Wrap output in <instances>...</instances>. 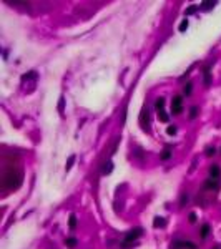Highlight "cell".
I'll use <instances>...</instances> for the list:
<instances>
[{"label":"cell","mask_w":221,"mask_h":249,"mask_svg":"<svg viewBox=\"0 0 221 249\" xmlns=\"http://www.w3.org/2000/svg\"><path fill=\"white\" fill-rule=\"evenodd\" d=\"M171 249H198L195 243H190V241H175L171 244Z\"/></svg>","instance_id":"7a4b0ae2"},{"label":"cell","mask_w":221,"mask_h":249,"mask_svg":"<svg viewBox=\"0 0 221 249\" xmlns=\"http://www.w3.org/2000/svg\"><path fill=\"white\" fill-rule=\"evenodd\" d=\"M158 118H160V121H168L170 120V116L166 115L165 111H158Z\"/></svg>","instance_id":"2e32d148"},{"label":"cell","mask_w":221,"mask_h":249,"mask_svg":"<svg viewBox=\"0 0 221 249\" xmlns=\"http://www.w3.org/2000/svg\"><path fill=\"white\" fill-rule=\"evenodd\" d=\"M166 133L168 134H176V126H168V128H166Z\"/></svg>","instance_id":"7402d4cb"},{"label":"cell","mask_w":221,"mask_h":249,"mask_svg":"<svg viewBox=\"0 0 221 249\" xmlns=\"http://www.w3.org/2000/svg\"><path fill=\"white\" fill-rule=\"evenodd\" d=\"M68 226H70L72 229H75V228H77V216H75V214H70V219H68Z\"/></svg>","instance_id":"9c48e42d"},{"label":"cell","mask_w":221,"mask_h":249,"mask_svg":"<svg viewBox=\"0 0 221 249\" xmlns=\"http://www.w3.org/2000/svg\"><path fill=\"white\" fill-rule=\"evenodd\" d=\"M195 12H196V7H190V9L186 10V14L190 15V14H195Z\"/></svg>","instance_id":"d4e9b609"},{"label":"cell","mask_w":221,"mask_h":249,"mask_svg":"<svg viewBox=\"0 0 221 249\" xmlns=\"http://www.w3.org/2000/svg\"><path fill=\"white\" fill-rule=\"evenodd\" d=\"M181 101H183L181 96H175V98H173V105H171V113H173V115H180V113L183 111Z\"/></svg>","instance_id":"3957f363"},{"label":"cell","mask_w":221,"mask_h":249,"mask_svg":"<svg viewBox=\"0 0 221 249\" xmlns=\"http://www.w3.org/2000/svg\"><path fill=\"white\" fill-rule=\"evenodd\" d=\"M196 115H198V108H196V107H193V108L190 110V118H191V120H195V118H196Z\"/></svg>","instance_id":"e0dca14e"},{"label":"cell","mask_w":221,"mask_h":249,"mask_svg":"<svg viewBox=\"0 0 221 249\" xmlns=\"http://www.w3.org/2000/svg\"><path fill=\"white\" fill-rule=\"evenodd\" d=\"M170 156H171V151H170V148H166L165 151L161 153V160L166 161V160H170Z\"/></svg>","instance_id":"5bb4252c"},{"label":"cell","mask_w":221,"mask_h":249,"mask_svg":"<svg viewBox=\"0 0 221 249\" xmlns=\"http://www.w3.org/2000/svg\"><path fill=\"white\" fill-rule=\"evenodd\" d=\"M190 223H191V224H195V223H196V214H195V213H191V214H190Z\"/></svg>","instance_id":"603a6c76"},{"label":"cell","mask_w":221,"mask_h":249,"mask_svg":"<svg viewBox=\"0 0 221 249\" xmlns=\"http://www.w3.org/2000/svg\"><path fill=\"white\" fill-rule=\"evenodd\" d=\"M188 201H190V198H188V194H181V199H180V204H181V206H185Z\"/></svg>","instance_id":"ac0fdd59"},{"label":"cell","mask_w":221,"mask_h":249,"mask_svg":"<svg viewBox=\"0 0 221 249\" xmlns=\"http://www.w3.org/2000/svg\"><path fill=\"white\" fill-rule=\"evenodd\" d=\"M186 28H188V20H183V22H181V25L178 27V30H180V32H185Z\"/></svg>","instance_id":"ffe728a7"},{"label":"cell","mask_w":221,"mask_h":249,"mask_svg":"<svg viewBox=\"0 0 221 249\" xmlns=\"http://www.w3.org/2000/svg\"><path fill=\"white\" fill-rule=\"evenodd\" d=\"M213 249H221V247H213Z\"/></svg>","instance_id":"484cf974"},{"label":"cell","mask_w":221,"mask_h":249,"mask_svg":"<svg viewBox=\"0 0 221 249\" xmlns=\"http://www.w3.org/2000/svg\"><path fill=\"white\" fill-rule=\"evenodd\" d=\"M219 174H221V169H219V166H211L210 168V176L213 178V179H218L219 178Z\"/></svg>","instance_id":"5b68a950"},{"label":"cell","mask_w":221,"mask_h":249,"mask_svg":"<svg viewBox=\"0 0 221 249\" xmlns=\"http://www.w3.org/2000/svg\"><path fill=\"white\" fill-rule=\"evenodd\" d=\"M65 244H67L68 247H75L77 246V239L75 238H67L65 239Z\"/></svg>","instance_id":"7c38bea8"},{"label":"cell","mask_w":221,"mask_h":249,"mask_svg":"<svg viewBox=\"0 0 221 249\" xmlns=\"http://www.w3.org/2000/svg\"><path fill=\"white\" fill-rule=\"evenodd\" d=\"M215 153H216V150L213 146H208L206 148V156H215Z\"/></svg>","instance_id":"d6986e66"},{"label":"cell","mask_w":221,"mask_h":249,"mask_svg":"<svg viewBox=\"0 0 221 249\" xmlns=\"http://www.w3.org/2000/svg\"><path fill=\"white\" fill-rule=\"evenodd\" d=\"M191 90H193V85H191V83H186L185 87H183V93H185V95L188 96V95H191Z\"/></svg>","instance_id":"4fadbf2b"},{"label":"cell","mask_w":221,"mask_h":249,"mask_svg":"<svg viewBox=\"0 0 221 249\" xmlns=\"http://www.w3.org/2000/svg\"><path fill=\"white\" fill-rule=\"evenodd\" d=\"M143 234V229L141 228H135V229H132V231H128L125 234V239H123V243H121V246H123L125 249H128V247H132L133 246V243L136 241L140 236Z\"/></svg>","instance_id":"6da1fadb"},{"label":"cell","mask_w":221,"mask_h":249,"mask_svg":"<svg viewBox=\"0 0 221 249\" xmlns=\"http://www.w3.org/2000/svg\"><path fill=\"white\" fill-rule=\"evenodd\" d=\"M204 188H206V189H218L219 188L218 179H213V178L206 179V181H204Z\"/></svg>","instance_id":"277c9868"},{"label":"cell","mask_w":221,"mask_h":249,"mask_svg":"<svg viewBox=\"0 0 221 249\" xmlns=\"http://www.w3.org/2000/svg\"><path fill=\"white\" fill-rule=\"evenodd\" d=\"M112 168H113L112 161H108V163H106V165L103 166V171H101V173H103V174H110V173H112Z\"/></svg>","instance_id":"30bf717a"},{"label":"cell","mask_w":221,"mask_h":249,"mask_svg":"<svg viewBox=\"0 0 221 249\" xmlns=\"http://www.w3.org/2000/svg\"><path fill=\"white\" fill-rule=\"evenodd\" d=\"M204 83L206 85H210L211 83V75H210V68H204Z\"/></svg>","instance_id":"8fae6325"},{"label":"cell","mask_w":221,"mask_h":249,"mask_svg":"<svg viewBox=\"0 0 221 249\" xmlns=\"http://www.w3.org/2000/svg\"><path fill=\"white\" fill-rule=\"evenodd\" d=\"M155 108H156L158 111H163V108H165V98H156V101H155Z\"/></svg>","instance_id":"52a82bcc"},{"label":"cell","mask_w":221,"mask_h":249,"mask_svg":"<svg viewBox=\"0 0 221 249\" xmlns=\"http://www.w3.org/2000/svg\"><path fill=\"white\" fill-rule=\"evenodd\" d=\"M201 7H203L204 10H208V9H213V7H215V2H204Z\"/></svg>","instance_id":"44dd1931"},{"label":"cell","mask_w":221,"mask_h":249,"mask_svg":"<svg viewBox=\"0 0 221 249\" xmlns=\"http://www.w3.org/2000/svg\"><path fill=\"white\" fill-rule=\"evenodd\" d=\"M210 229H211L210 224H203V226H201V231H199V236H201L203 239H206L208 236H210Z\"/></svg>","instance_id":"8992f818"},{"label":"cell","mask_w":221,"mask_h":249,"mask_svg":"<svg viewBox=\"0 0 221 249\" xmlns=\"http://www.w3.org/2000/svg\"><path fill=\"white\" fill-rule=\"evenodd\" d=\"M58 111L63 113V98H60V105H58Z\"/></svg>","instance_id":"cb8c5ba5"},{"label":"cell","mask_w":221,"mask_h":249,"mask_svg":"<svg viewBox=\"0 0 221 249\" xmlns=\"http://www.w3.org/2000/svg\"><path fill=\"white\" fill-rule=\"evenodd\" d=\"M165 223H166L165 218H158V216H156V218H155V221H153V226L155 228H163V226H165Z\"/></svg>","instance_id":"ba28073f"},{"label":"cell","mask_w":221,"mask_h":249,"mask_svg":"<svg viewBox=\"0 0 221 249\" xmlns=\"http://www.w3.org/2000/svg\"><path fill=\"white\" fill-rule=\"evenodd\" d=\"M73 163H75V156H70V158H68V161H67V166H65V169L70 171L72 166H73Z\"/></svg>","instance_id":"9a60e30c"}]
</instances>
